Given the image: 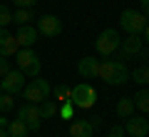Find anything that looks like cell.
Listing matches in <instances>:
<instances>
[{"mask_svg":"<svg viewBox=\"0 0 149 137\" xmlns=\"http://www.w3.org/2000/svg\"><path fill=\"white\" fill-rule=\"evenodd\" d=\"M97 77H102L107 85H124L129 80V70L127 65L122 63V60H104V63H100V72H97Z\"/></svg>","mask_w":149,"mask_h":137,"instance_id":"cell-1","label":"cell"},{"mask_svg":"<svg viewBox=\"0 0 149 137\" xmlns=\"http://www.w3.org/2000/svg\"><path fill=\"white\" fill-rule=\"evenodd\" d=\"M70 102L74 105V110H92L97 102V92L92 85L87 82H80V85H74L72 90H70Z\"/></svg>","mask_w":149,"mask_h":137,"instance_id":"cell-2","label":"cell"},{"mask_svg":"<svg viewBox=\"0 0 149 137\" xmlns=\"http://www.w3.org/2000/svg\"><path fill=\"white\" fill-rule=\"evenodd\" d=\"M119 25L124 27L127 35H139L144 32V25H147V15L139 10H132V8H124L122 15H119Z\"/></svg>","mask_w":149,"mask_h":137,"instance_id":"cell-3","label":"cell"},{"mask_svg":"<svg viewBox=\"0 0 149 137\" xmlns=\"http://www.w3.org/2000/svg\"><path fill=\"white\" fill-rule=\"evenodd\" d=\"M15 60H17V70L22 75H32V77L40 75V58H37V53L32 48H20Z\"/></svg>","mask_w":149,"mask_h":137,"instance_id":"cell-4","label":"cell"},{"mask_svg":"<svg viewBox=\"0 0 149 137\" xmlns=\"http://www.w3.org/2000/svg\"><path fill=\"white\" fill-rule=\"evenodd\" d=\"M50 90H52V87H50L47 80L35 77L32 82H27L25 87H22V95H25V100H27V102H32V105H40L42 100H47Z\"/></svg>","mask_w":149,"mask_h":137,"instance_id":"cell-5","label":"cell"},{"mask_svg":"<svg viewBox=\"0 0 149 137\" xmlns=\"http://www.w3.org/2000/svg\"><path fill=\"white\" fill-rule=\"evenodd\" d=\"M119 42H122L119 32L114 30V27H107V30L100 32V37H97V42H95V48H97V53H100V55L109 58V55L119 48Z\"/></svg>","mask_w":149,"mask_h":137,"instance_id":"cell-6","label":"cell"},{"mask_svg":"<svg viewBox=\"0 0 149 137\" xmlns=\"http://www.w3.org/2000/svg\"><path fill=\"white\" fill-rule=\"evenodd\" d=\"M17 117H20V120L27 125V130H30V132H37V130H40V122H42V117H40V110H37V105H32V102H25V105H20V110H17Z\"/></svg>","mask_w":149,"mask_h":137,"instance_id":"cell-7","label":"cell"},{"mask_svg":"<svg viewBox=\"0 0 149 137\" xmlns=\"http://www.w3.org/2000/svg\"><path fill=\"white\" fill-rule=\"evenodd\" d=\"M37 35H45V37H57L62 32V20L57 15H42L37 20Z\"/></svg>","mask_w":149,"mask_h":137,"instance_id":"cell-8","label":"cell"},{"mask_svg":"<svg viewBox=\"0 0 149 137\" xmlns=\"http://www.w3.org/2000/svg\"><path fill=\"white\" fill-rule=\"evenodd\" d=\"M20 50V42L15 35L8 32V27H0V58H15Z\"/></svg>","mask_w":149,"mask_h":137,"instance_id":"cell-9","label":"cell"},{"mask_svg":"<svg viewBox=\"0 0 149 137\" xmlns=\"http://www.w3.org/2000/svg\"><path fill=\"white\" fill-rule=\"evenodd\" d=\"M124 130H127V135H132V137H147L149 135V120H147V115L127 117Z\"/></svg>","mask_w":149,"mask_h":137,"instance_id":"cell-10","label":"cell"},{"mask_svg":"<svg viewBox=\"0 0 149 137\" xmlns=\"http://www.w3.org/2000/svg\"><path fill=\"white\" fill-rule=\"evenodd\" d=\"M22 87H25V75H22L20 70H10V72L3 77V92L17 95V92H22Z\"/></svg>","mask_w":149,"mask_h":137,"instance_id":"cell-11","label":"cell"},{"mask_svg":"<svg viewBox=\"0 0 149 137\" xmlns=\"http://www.w3.org/2000/svg\"><path fill=\"white\" fill-rule=\"evenodd\" d=\"M77 72H80L85 80H95L97 72H100V60L92 58V55H85V58L77 63Z\"/></svg>","mask_w":149,"mask_h":137,"instance_id":"cell-12","label":"cell"},{"mask_svg":"<svg viewBox=\"0 0 149 137\" xmlns=\"http://www.w3.org/2000/svg\"><path fill=\"white\" fill-rule=\"evenodd\" d=\"M15 37H17V42H20V48H32L35 40H37V30L32 25H20L17 32H15Z\"/></svg>","mask_w":149,"mask_h":137,"instance_id":"cell-13","label":"cell"},{"mask_svg":"<svg viewBox=\"0 0 149 137\" xmlns=\"http://www.w3.org/2000/svg\"><path fill=\"white\" fill-rule=\"evenodd\" d=\"M142 45H144V40L139 35H127L122 42H119L122 55H139V53H142Z\"/></svg>","mask_w":149,"mask_h":137,"instance_id":"cell-14","label":"cell"},{"mask_svg":"<svg viewBox=\"0 0 149 137\" xmlns=\"http://www.w3.org/2000/svg\"><path fill=\"white\" fill-rule=\"evenodd\" d=\"M95 135V125L90 120H74L70 125V137H92Z\"/></svg>","mask_w":149,"mask_h":137,"instance_id":"cell-15","label":"cell"},{"mask_svg":"<svg viewBox=\"0 0 149 137\" xmlns=\"http://www.w3.org/2000/svg\"><path fill=\"white\" fill-rule=\"evenodd\" d=\"M132 100H134V107L142 110V115H149V90H147V87H142Z\"/></svg>","mask_w":149,"mask_h":137,"instance_id":"cell-16","label":"cell"},{"mask_svg":"<svg viewBox=\"0 0 149 137\" xmlns=\"http://www.w3.org/2000/svg\"><path fill=\"white\" fill-rule=\"evenodd\" d=\"M27 132H30V130H27V125L20 120V117L8 122V135H10V137H27Z\"/></svg>","mask_w":149,"mask_h":137,"instance_id":"cell-17","label":"cell"},{"mask_svg":"<svg viewBox=\"0 0 149 137\" xmlns=\"http://www.w3.org/2000/svg\"><path fill=\"white\" fill-rule=\"evenodd\" d=\"M37 110H40V117H42V120H50V117L57 115V102L55 100H42L37 105Z\"/></svg>","mask_w":149,"mask_h":137,"instance_id":"cell-18","label":"cell"},{"mask_svg":"<svg viewBox=\"0 0 149 137\" xmlns=\"http://www.w3.org/2000/svg\"><path fill=\"white\" fill-rule=\"evenodd\" d=\"M129 77H132L137 85L147 87V85H149V65H139V67L134 70V72H129Z\"/></svg>","mask_w":149,"mask_h":137,"instance_id":"cell-19","label":"cell"},{"mask_svg":"<svg viewBox=\"0 0 149 137\" xmlns=\"http://www.w3.org/2000/svg\"><path fill=\"white\" fill-rule=\"evenodd\" d=\"M132 112H134V100H129V97H122V100L117 102V117L127 120V117H132Z\"/></svg>","mask_w":149,"mask_h":137,"instance_id":"cell-20","label":"cell"},{"mask_svg":"<svg viewBox=\"0 0 149 137\" xmlns=\"http://www.w3.org/2000/svg\"><path fill=\"white\" fill-rule=\"evenodd\" d=\"M30 20H35L32 8H20V10L13 15V22H17V25H30Z\"/></svg>","mask_w":149,"mask_h":137,"instance_id":"cell-21","label":"cell"},{"mask_svg":"<svg viewBox=\"0 0 149 137\" xmlns=\"http://www.w3.org/2000/svg\"><path fill=\"white\" fill-rule=\"evenodd\" d=\"M13 107H15V95H10V92H0V112L5 115V112H10Z\"/></svg>","mask_w":149,"mask_h":137,"instance_id":"cell-22","label":"cell"},{"mask_svg":"<svg viewBox=\"0 0 149 137\" xmlns=\"http://www.w3.org/2000/svg\"><path fill=\"white\" fill-rule=\"evenodd\" d=\"M57 115L62 117V120H72V115H74V105L72 102H62V107H57Z\"/></svg>","mask_w":149,"mask_h":137,"instance_id":"cell-23","label":"cell"},{"mask_svg":"<svg viewBox=\"0 0 149 137\" xmlns=\"http://www.w3.org/2000/svg\"><path fill=\"white\" fill-rule=\"evenodd\" d=\"M10 22H13V13L8 10V5L0 3V27H8Z\"/></svg>","mask_w":149,"mask_h":137,"instance_id":"cell-24","label":"cell"},{"mask_svg":"<svg viewBox=\"0 0 149 137\" xmlns=\"http://www.w3.org/2000/svg\"><path fill=\"white\" fill-rule=\"evenodd\" d=\"M124 135H127L124 125H114V127H109V132H107V137H124Z\"/></svg>","mask_w":149,"mask_h":137,"instance_id":"cell-25","label":"cell"},{"mask_svg":"<svg viewBox=\"0 0 149 137\" xmlns=\"http://www.w3.org/2000/svg\"><path fill=\"white\" fill-rule=\"evenodd\" d=\"M8 72H10V63H8V58H0V77H5Z\"/></svg>","mask_w":149,"mask_h":137,"instance_id":"cell-26","label":"cell"},{"mask_svg":"<svg viewBox=\"0 0 149 137\" xmlns=\"http://www.w3.org/2000/svg\"><path fill=\"white\" fill-rule=\"evenodd\" d=\"M13 3H15L17 8H32V5L37 3V0H13Z\"/></svg>","mask_w":149,"mask_h":137,"instance_id":"cell-27","label":"cell"},{"mask_svg":"<svg viewBox=\"0 0 149 137\" xmlns=\"http://www.w3.org/2000/svg\"><path fill=\"white\" fill-rule=\"evenodd\" d=\"M57 97H60L62 102H67V100H70V90H67V87H60V90H57Z\"/></svg>","mask_w":149,"mask_h":137,"instance_id":"cell-28","label":"cell"},{"mask_svg":"<svg viewBox=\"0 0 149 137\" xmlns=\"http://www.w3.org/2000/svg\"><path fill=\"white\" fill-rule=\"evenodd\" d=\"M139 5H142V13L149 18V0H139Z\"/></svg>","mask_w":149,"mask_h":137,"instance_id":"cell-29","label":"cell"},{"mask_svg":"<svg viewBox=\"0 0 149 137\" xmlns=\"http://www.w3.org/2000/svg\"><path fill=\"white\" fill-rule=\"evenodd\" d=\"M144 40L149 42V22H147V25H144Z\"/></svg>","mask_w":149,"mask_h":137,"instance_id":"cell-30","label":"cell"},{"mask_svg":"<svg viewBox=\"0 0 149 137\" xmlns=\"http://www.w3.org/2000/svg\"><path fill=\"white\" fill-rule=\"evenodd\" d=\"M0 137H10L8 135V127H0Z\"/></svg>","mask_w":149,"mask_h":137,"instance_id":"cell-31","label":"cell"},{"mask_svg":"<svg viewBox=\"0 0 149 137\" xmlns=\"http://www.w3.org/2000/svg\"><path fill=\"white\" fill-rule=\"evenodd\" d=\"M8 122H10V120H5V117H0V127H8Z\"/></svg>","mask_w":149,"mask_h":137,"instance_id":"cell-32","label":"cell"},{"mask_svg":"<svg viewBox=\"0 0 149 137\" xmlns=\"http://www.w3.org/2000/svg\"><path fill=\"white\" fill-rule=\"evenodd\" d=\"M0 92H3V77H0Z\"/></svg>","mask_w":149,"mask_h":137,"instance_id":"cell-33","label":"cell"},{"mask_svg":"<svg viewBox=\"0 0 149 137\" xmlns=\"http://www.w3.org/2000/svg\"><path fill=\"white\" fill-rule=\"evenodd\" d=\"M0 3H3V0H0Z\"/></svg>","mask_w":149,"mask_h":137,"instance_id":"cell-34","label":"cell"},{"mask_svg":"<svg viewBox=\"0 0 149 137\" xmlns=\"http://www.w3.org/2000/svg\"><path fill=\"white\" fill-rule=\"evenodd\" d=\"M147 117H149V115H147Z\"/></svg>","mask_w":149,"mask_h":137,"instance_id":"cell-35","label":"cell"}]
</instances>
